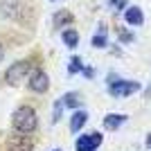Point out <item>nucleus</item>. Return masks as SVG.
<instances>
[{
  "mask_svg": "<svg viewBox=\"0 0 151 151\" xmlns=\"http://www.w3.org/2000/svg\"><path fill=\"white\" fill-rule=\"evenodd\" d=\"M38 126V117H36V111L29 106H20L16 113H14V129L18 133H23V135H27V133L36 131Z\"/></svg>",
  "mask_w": 151,
  "mask_h": 151,
  "instance_id": "nucleus-1",
  "label": "nucleus"
},
{
  "mask_svg": "<svg viewBox=\"0 0 151 151\" xmlns=\"http://www.w3.org/2000/svg\"><path fill=\"white\" fill-rule=\"evenodd\" d=\"M29 72V63L27 61H16L12 65V68L7 70V75H5V81L9 83V86H18L20 81H23V77Z\"/></svg>",
  "mask_w": 151,
  "mask_h": 151,
  "instance_id": "nucleus-2",
  "label": "nucleus"
},
{
  "mask_svg": "<svg viewBox=\"0 0 151 151\" xmlns=\"http://www.w3.org/2000/svg\"><path fill=\"white\" fill-rule=\"evenodd\" d=\"M135 90H140V83L135 81H111V88H108V93L113 95V97H129V95H133Z\"/></svg>",
  "mask_w": 151,
  "mask_h": 151,
  "instance_id": "nucleus-3",
  "label": "nucleus"
},
{
  "mask_svg": "<svg viewBox=\"0 0 151 151\" xmlns=\"http://www.w3.org/2000/svg\"><path fill=\"white\" fill-rule=\"evenodd\" d=\"M47 86H50L47 75H45L41 68L34 70V72H29V90H34V93H45Z\"/></svg>",
  "mask_w": 151,
  "mask_h": 151,
  "instance_id": "nucleus-4",
  "label": "nucleus"
},
{
  "mask_svg": "<svg viewBox=\"0 0 151 151\" xmlns=\"http://www.w3.org/2000/svg\"><path fill=\"white\" fill-rule=\"evenodd\" d=\"M101 145V135L99 133H90V135H81L77 140V151H95Z\"/></svg>",
  "mask_w": 151,
  "mask_h": 151,
  "instance_id": "nucleus-5",
  "label": "nucleus"
},
{
  "mask_svg": "<svg viewBox=\"0 0 151 151\" xmlns=\"http://www.w3.org/2000/svg\"><path fill=\"white\" fill-rule=\"evenodd\" d=\"M124 20L129 25H142V20H145V14L140 7H129L124 12Z\"/></svg>",
  "mask_w": 151,
  "mask_h": 151,
  "instance_id": "nucleus-6",
  "label": "nucleus"
},
{
  "mask_svg": "<svg viewBox=\"0 0 151 151\" xmlns=\"http://www.w3.org/2000/svg\"><path fill=\"white\" fill-rule=\"evenodd\" d=\"M9 151H32L29 138H12L9 140Z\"/></svg>",
  "mask_w": 151,
  "mask_h": 151,
  "instance_id": "nucleus-7",
  "label": "nucleus"
},
{
  "mask_svg": "<svg viewBox=\"0 0 151 151\" xmlns=\"http://www.w3.org/2000/svg\"><path fill=\"white\" fill-rule=\"evenodd\" d=\"M86 120H88V113H86V111H77V113L70 117V131H79V129L86 124Z\"/></svg>",
  "mask_w": 151,
  "mask_h": 151,
  "instance_id": "nucleus-8",
  "label": "nucleus"
},
{
  "mask_svg": "<svg viewBox=\"0 0 151 151\" xmlns=\"http://www.w3.org/2000/svg\"><path fill=\"white\" fill-rule=\"evenodd\" d=\"M124 122H126V115H106V117H104V126L111 129V131L120 129Z\"/></svg>",
  "mask_w": 151,
  "mask_h": 151,
  "instance_id": "nucleus-9",
  "label": "nucleus"
},
{
  "mask_svg": "<svg viewBox=\"0 0 151 151\" xmlns=\"http://www.w3.org/2000/svg\"><path fill=\"white\" fill-rule=\"evenodd\" d=\"M70 23H72V14L70 12H57L54 14V20H52L54 27H63V25H70Z\"/></svg>",
  "mask_w": 151,
  "mask_h": 151,
  "instance_id": "nucleus-10",
  "label": "nucleus"
},
{
  "mask_svg": "<svg viewBox=\"0 0 151 151\" xmlns=\"http://www.w3.org/2000/svg\"><path fill=\"white\" fill-rule=\"evenodd\" d=\"M63 43L68 45V47H77L79 43V34L75 29H63Z\"/></svg>",
  "mask_w": 151,
  "mask_h": 151,
  "instance_id": "nucleus-11",
  "label": "nucleus"
},
{
  "mask_svg": "<svg viewBox=\"0 0 151 151\" xmlns=\"http://www.w3.org/2000/svg\"><path fill=\"white\" fill-rule=\"evenodd\" d=\"M61 104H63V106H68V108H79V97L70 93V95H65V97L61 99Z\"/></svg>",
  "mask_w": 151,
  "mask_h": 151,
  "instance_id": "nucleus-12",
  "label": "nucleus"
},
{
  "mask_svg": "<svg viewBox=\"0 0 151 151\" xmlns=\"http://www.w3.org/2000/svg\"><path fill=\"white\" fill-rule=\"evenodd\" d=\"M93 45H95V47H104V45H106V36H104V27H99V32L95 34V38H93Z\"/></svg>",
  "mask_w": 151,
  "mask_h": 151,
  "instance_id": "nucleus-13",
  "label": "nucleus"
},
{
  "mask_svg": "<svg viewBox=\"0 0 151 151\" xmlns=\"http://www.w3.org/2000/svg\"><path fill=\"white\" fill-rule=\"evenodd\" d=\"M81 61H79V57H72V61H70V65H68V72L70 75H75V72H81Z\"/></svg>",
  "mask_w": 151,
  "mask_h": 151,
  "instance_id": "nucleus-14",
  "label": "nucleus"
},
{
  "mask_svg": "<svg viewBox=\"0 0 151 151\" xmlns=\"http://www.w3.org/2000/svg\"><path fill=\"white\" fill-rule=\"evenodd\" d=\"M111 7H113V9H124L126 0H111Z\"/></svg>",
  "mask_w": 151,
  "mask_h": 151,
  "instance_id": "nucleus-15",
  "label": "nucleus"
},
{
  "mask_svg": "<svg viewBox=\"0 0 151 151\" xmlns=\"http://www.w3.org/2000/svg\"><path fill=\"white\" fill-rule=\"evenodd\" d=\"M120 41H126V43H131V41H133V34H129V32H122Z\"/></svg>",
  "mask_w": 151,
  "mask_h": 151,
  "instance_id": "nucleus-16",
  "label": "nucleus"
},
{
  "mask_svg": "<svg viewBox=\"0 0 151 151\" xmlns=\"http://www.w3.org/2000/svg\"><path fill=\"white\" fill-rule=\"evenodd\" d=\"M81 72H83L86 77H93V75H95V72H93V68H81Z\"/></svg>",
  "mask_w": 151,
  "mask_h": 151,
  "instance_id": "nucleus-17",
  "label": "nucleus"
},
{
  "mask_svg": "<svg viewBox=\"0 0 151 151\" xmlns=\"http://www.w3.org/2000/svg\"><path fill=\"white\" fill-rule=\"evenodd\" d=\"M2 52H5V50H2V45H0V61H2Z\"/></svg>",
  "mask_w": 151,
  "mask_h": 151,
  "instance_id": "nucleus-18",
  "label": "nucleus"
},
{
  "mask_svg": "<svg viewBox=\"0 0 151 151\" xmlns=\"http://www.w3.org/2000/svg\"><path fill=\"white\" fill-rule=\"evenodd\" d=\"M147 142H149V147H151V135H149V138H147Z\"/></svg>",
  "mask_w": 151,
  "mask_h": 151,
  "instance_id": "nucleus-19",
  "label": "nucleus"
},
{
  "mask_svg": "<svg viewBox=\"0 0 151 151\" xmlns=\"http://www.w3.org/2000/svg\"><path fill=\"white\" fill-rule=\"evenodd\" d=\"M52 2H57V0H52Z\"/></svg>",
  "mask_w": 151,
  "mask_h": 151,
  "instance_id": "nucleus-20",
  "label": "nucleus"
},
{
  "mask_svg": "<svg viewBox=\"0 0 151 151\" xmlns=\"http://www.w3.org/2000/svg\"><path fill=\"white\" fill-rule=\"evenodd\" d=\"M54 151H59V149H54Z\"/></svg>",
  "mask_w": 151,
  "mask_h": 151,
  "instance_id": "nucleus-21",
  "label": "nucleus"
}]
</instances>
